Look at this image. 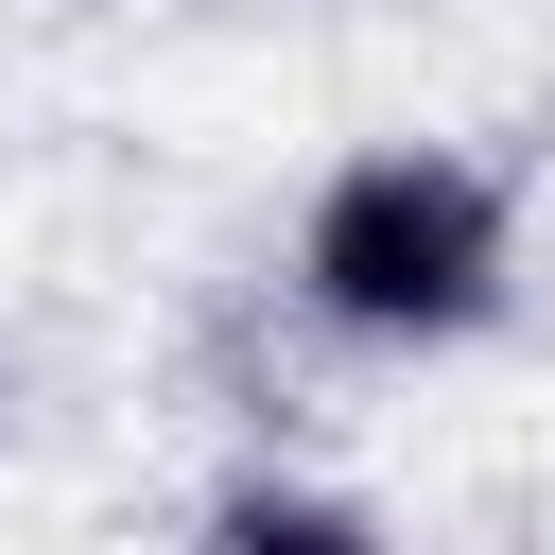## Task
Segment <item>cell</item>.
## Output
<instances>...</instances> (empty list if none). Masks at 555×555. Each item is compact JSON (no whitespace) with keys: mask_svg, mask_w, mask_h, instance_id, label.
<instances>
[{"mask_svg":"<svg viewBox=\"0 0 555 555\" xmlns=\"http://www.w3.org/2000/svg\"><path fill=\"white\" fill-rule=\"evenodd\" d=\"M520 295V208L451 139H382L295 208V312L347 347H468Z\"/></svg>","mask_w":555,"mask_h":555,"instance_id":"cell-1","label":"cell"},{"mask_svg":"<svg viewBox=\"0 0 555 555\" xmlns=\"http://www.w3.org/2000/svg\"><path fill=\"white\" fill-rule=\"evenodd\" d=\"M208 520L225 538H364V503H312V486H225Z\"/></svg>","mask_w":555,"mask_h":555,"instance_id":"cell-2","label":"cell"}]
</instances>
